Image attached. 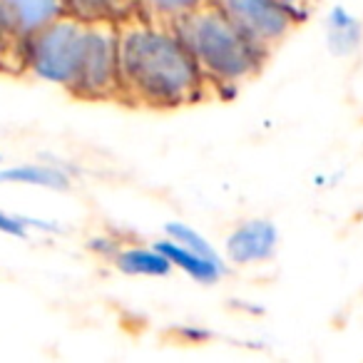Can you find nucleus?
<instances>
[{"mask_svg":"<svg viewBox=\"0 0 363 363\" xmlns=\"http://www.w3.org/2000/svg\"><path fill=\"white\" fill-rule=\"evenodd\" d=\"M120 100L152 110L197 105L209 95V82L172 26L140 16L117 23Z\"/></svg>","mask_w":363,"mask_h":363,"instance_id":"obj_1","label":"nucleus"},{"mask_svg":"<svg viewBox=\"0 0 363 363\" xmlns=\"http://www.w3.org/2000/svg\"><path fill=\"white\" fill-rule=\"evenodd\" d=\"M172 28L197 60L209 87L237 90L267 65V48L257 45L247 33L239 30L214 0L182 16Z\"/></svg>","mask_w":363,"mask_h":363,"instance_id":"obj_2","label":"nucleus"},{"mask_svg":"<svg viewBox=\"0 0 363 363\" xmlns=\"http://www.w3.org/2000/svg\"><path fill=\"white\" fill-rule=\"evenodd\" d=\"M87 43V23L62 16L21 40V70L72 92L82 67Z\"/></svg>","mask_w":363,"mask_h":363,"instance_id":"obj_3","label":"nucleus"},{"mask_svg":"<svg viewBox=\"0 0 363 363\" xmlns=\"http://www.w3.org/2000/svg\"><path fill=\"white\" fill-rule=\"evenodd\" d=\"M72 95L80 100H120L117 23H87L85 55Z\"/></svg>","mask_w":363,"mask_h":363,"instance_id":"obj_4","label":"nucleus"},{"mask_svg":"<svg viewBox=\"0 0 363 363\" xmlns=\"http://www.w3.org/2000/svg\"><path fill=\"white\" fill-rule=\"evenodd\" d=\"M242 33H247L257 45L277 48L298 23L308 18V13L294 11L281 0H214Z\"/></svg>","mask_w":363,"mask_h":363,"instance_id":"obj_5","label":"nucleus"},{"mask_svg":"<svg viewBox=\"0 0 363 363\" xmlns=\"http://www.w3.org/2000/svg\"><path fill=\"white\" fill-rule=\"evenodd\" d=\"M277 247L279 229L269 219H244L227 237V257L239 267L269 262L277 254Z\"/></svg>","mask_w":363,"mask_h":363,"instance_id":"obj_6","label":"nucleus"},{"mask_svg":"<svg viewBox=\"0 0 363 363\" xmlns=\"http://www.w3.org/2000/svg\"><path fill=\"white\" fill-rule=\"evenodd\" d=\"M67 13L65 0H0V16L18 40Z\"/></svg>","mask_w":363,"mask_h":363,"instance_id":"obj_7","label":"nucleus"},{"mask_svg":"<svg viewBox=\"0 0 363 363\" xmlns=\"http://www.w3.org/2000/svg\"><path fill=\"white\" fill-rule=\"evenodd\" d=\"M157 249H160L162 254H164L167 259H169V264L174 269H179V272H184L187 277H192L197 284H207V286H212V284H217L219 279L224 277V272H227V267H224L222 262H212V259L202 257V254L197 252H189V249H184L182 244L172 242V239H157V242H152Z\"/></svg>","mask_w":363,"mask_h":363,"instance_id":"obj_8","label":"nucleus"},{"mask_svg":"<svg viewBox=\"0 0 363 363\" xmlns=\"http://www.w3.org/2000/svg\"><path fill=\"white\" fill-rule=\"evenodd\" d=\"M3 184H23V187L50 189V192H65L70 189V174L57 164H40V162H26V164H11L0 169Z\"/></svg>","mask_w":363,"mask_h":363,"instance_id":"obj_9","label":"nucleus"},{"mask_svg":"<svg viewBox=\"0 0 363 363\" xmlns=\"http://www.w3.org/2000/svg\"><path fill=\"white\" fill-rule=\"evenodd\" d=\"M363 43V23L343 6H333L326 16V45L331 55L351 57Z\"/></svg>","mask_w":363,"mask_h":363,"instance_id":"obj_10","label":"nucleus"},{"mask_svg":"<svg viewBox=\"0 0 363 363\" xmlns=\"http://www.w3.org/2000/svg\"><path fill=\"white\" fill-rule=\"evenodd\" d=\"M112 262L122 274H130V277H167L174 269L155 244H150V247H120Z\"/></svg>","mask_w":363,"mask_h":363,"instance_id":"obj_11","label":"nucleus"},{"mask_svg":"<svg viewBox=\"0 0 363 363\" xmlns=\"http://www.w3.org/2000/svg\"><path fill=\"white\" fill-rule=\"evenodd\" d=\"M67 16L85 23H122L135 16V0H65Z\"/></svg>","mask_w":363,"mask_h":363,"instance_id":"obj_12","label":"nucleus"},{"mask_svg":"<svg viewBox=\"0 0 363 363\" xmlns=\"http://www.w3.org/2000/svg\"><path fill=\"white\" fill-rule=\"evenodd\" d=\"M209 0H135V16L157 26H172L182 16L197 11Z\"/></svg>","mask_w":363,"mask_h":363,"instance_id":"obj_13","label":"nucleus"},{"mask_svg":"<svg viewBox=\"0 0 363 363\" xmlns=\"http://www.w3.org/2000/svg\"><path fill=\"white\" fill-rule=\"evenodd\" d=\"M164 237L172 239V242H177V244H182V247L189 249V252H197V254H202V257L212 259V262H222V257L214 252L212 244H209L207 239H204L202 234L197 232V229L189 227V224H184V222H167L164 224Z\"/></svg>","mask_w":363,"mask_h":363,"instance_id":"obj_14","label":"nucleus"},{"mask_svg":"<svg viewBox=\"0 0 363 363\" xmlns=\"http://www.w3.org/2000/svg\"><path fill=\"white\" fill-rule=\"evenodd\" d=\"M18 65L21 67V40L13 35L8 23L0 16V67Z\"/></svg>","mask_w":363,"mask_h":363,"instance_id":"obj_15","label":"nucleus"},{"mask_svg":"<svg viewBox=\"0 0 363 363\" xmlns=\"http://www.w3.org/2000/svg\"><path fill=\"white\" fill-rule=\"evenodd\" d=\"M0 232L8 234V237L26 239V237H28V224H26V217H16V214L0 212Z\"/></svg>","mask_w":363,"mask_h":363,"instance_id":"obj_16","label":"nucleus"},{"mask_svg":"<svg viewBox=\"0 0 363 363\" xmlns=\"http://www.w3.org/2000/svg\"><path fill=\"white\" fill-rule=\"evenodd\" d=\"M284 6L294 8V11H301V13H308V8H311L313 0H281Z\"/></svg>","mask_w":363,"mask_h":363,"instance_id":"obj_17","label":"nucleus"}]
</instances>
